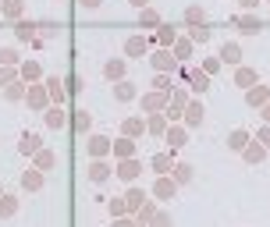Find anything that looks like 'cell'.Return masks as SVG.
<instances>
[{
	"label": "cell",
	"mask_w": 270,
	"mask_h": 227,
	"mask_svg": "<svg viewBox=\"0 0 270 227\" xmlns=\"http://www.w3.org/2000/svg\"><path fill=\"white\" fill-rule=\"evenodd\" d=\"M263 146H260V142H253V146H245V160H249V163H256V160H263Z\"/></svg>",
	"instance_id": "15"
},
{
	"label": "cell",
	"mask_w": 270,
	"mask_h": 227,
	"mask_svg": "<svg viewBox=\"0 0 270 227\" xmlns=\"http://www.w3.org/2000/svg\"><path fill=\"white\" fill-rule=\"evenodd\" d=\"M189 50H192V43H189V39H178V43H174V61H185Z\"/></svg>",
	"instance_id": "16"
},
{
	"label": "cell",
	"mask_w": 270,
	"mask_h": 227,
	"mask_svg": "<svg viewBox=\"0 0 270 227\" xmlns=\"http://www.w3.org/2000/svg\"><path fill=\"white\" fill-rule=\"evenodd\" d=\"M238 61H242L238 43H224V46H220V64H238Z\"/></svg>",
	"instance_id": "2"
},
{
	"label": "cell",
	"mask_w": 270,
	"mask_h": 227,
	"mask_svg": "<svg viewBox=\"0 0 270 227\" xmlns=\"http://www.w3.org/2000/svg\"><path fill=\"white\" fill-rule=\"evenodd\" d=\"M192 85H196V92H202V89H206V85H210V75H206V71H196V75H192Z\"/></svg>",
	"instance_id": "23"
},
{
	"label": "cell",
	"mask_w": 270,
	"mask_h": 227,
	"mask_svg": "<svg viewBox=\"0 0 270 227\" xmlns=\"http://www.w3.org/2000/svg\"><path fill=\"white\" fill-rule=\"evenodd\" d=\"M50 96L61 99V82H57V78H50Z\"/></svg>",
	"instance_id": "41"
},
{
	"label": "cell",
	"mask_w": 270,
	"mask_h": 227,
	"mask_svg": "<svg viewBox=\"0 0 270 227\" xmlns=\"http://www.w3.org/2000/svg\"><path fill=\"white\" fill-rule=\"evenodd\" d=\"M167 167H171V156H156V160H153V170H160V174H164Z\"/></svg>",
	"instance_id": "32"
},
{
	"label": "cell",
	"mask_w": 270,
	"mask_h": 227,
	"mask_svg": "<svg viewBox=\"0 0 270 227\" xmlns=\"http://www.w3.org/2000/svg\"><path fill=\"white\" fill-rule=\"evenodd\" d=\"M142 107L146 110H156V107H164V96H142Z\"/></svg>",
	"instance_id": "26"
},
{
	"label": "cell",
	"mask_w": 270,
	"mask_h": 227,
	"mask_svg": "<svg viewBox=\"0 0 270 227\" xmlns=\"http://www.w3.org/2000/svg\"><path fill=\"white\" fill-rule=\"evenodd\" d=\"M125 210H128V206H125V199H110V213H114V217H121Z\"/></svg>",
	"instance_id": "33"
},
{
	"label": "cell",
	"mask_w": 270,
	"mask_h": 227,
	"mask_svg": "<svg viewBox=\"0 0 270 227\" xmlns=\"http://www.w3.org/2000/svg\"><path fill=\"white\" fill-rule=\"evenodd\" d=\"M29 103H32V107H47V96H43V89H36V85H32V89H29Z\"/></svg>",
	"instance_id": "22"
},
{
	"label": "cell",
	"mask_w": 270,
	"mask_h": 227,
	"mask_svg": "<svg viewBox=\"0 0 270 227\" xmlns=\"http://www.w3.org/2000/svg\"><path fill=\"white\" fill-rule=\"evenodd\" d=\"M103 75L110 78V82H121V78H125V61H107Z\"/></svg>",
	"instance_id": "3"
},
{
	"label": "cell",
	"mask_w": 270,
	"mask_h": 227,
	"mask_svg": "<svg viewBox=\"0 0 270 227\" xmlns=\"http://www.w3.org/2000/svg\"><path fill=\"white\" fill-rule=\"evenodd\" d=\"M217 68H220V61H202V71H206V75H213Z\"/></svg>",
	"instance_id": "40"
},
{
	"label": "cell",
	"mask_w": 270,
	"mask_h": 227,
	"mask_svg": "<svg viewBox=\"0 0 270 227\" xmlns=\"http://www.w3.org/2000/svg\"><path fill=\"white\" fill-rule=\"evenodd\" d=\"M242 4H245V7H253V4H256V0H242Z\"/></svg>",
	"instance_id": "45"
},
{
	"label": "cell",
	"mask_w": 270,
	"mask_h": 227,
	"mask_svg": "<svg viewBox=\"0 0 270 227\" xmlns=\"http://www.w3.org/2000/svg\"><path fill=\"white\" fill-rule=\"evenodd\" d=\"M25 188H32V192L43 188V174H39V170H29V174H25Z\"/></svg>",
	"instance_id": "19"
},
{
	"label": "cell",
	"mask_w": 270,
	"mask_h": 227,
	"mask_svg": "<svg viewBox=\"0 0 270 227\" xmlns=\"http://www.w3.org/2000/svg\"><path fill=\"white\" fill-rule=\"evenodd\" d=\"M156 195H160V199H171V195H174V178H160V181H156Z\"/></svg>",
	"instance_id": "8"
},
{
	"label": "cell",
	"mask_w": 270,
	"mask_h": 227,
	"mask_svg": "<svg viewBox=\"0 0 270 227\" xmlns=\"http://www.w3.org/2000/svg\"><path fill=\"white\" fill-rule=\"evenodd\" d=\"M114 153H118V156H125V160H128V156H132V153H135L132 139H121V142H114Z\"/></svg>",
	"instance_id": "20"
},
{
	"label": "cell",
	"mask_w": 270,
	"mask_h": 227,
	"mask_svg": "<svg viewBox=\"0 0 270 227\" xmlns=\"http://www.w3.org/2000/svg\"><path fill=\"white\" fill-rule=\"evenodd\" d=\"M160 39H164V43H174V29L164 25V29H160Z\"/></svg>",
	"instance_id": "39"
},
{
	"label": "cell",
	"mask_w": 270,
	"mask_h": 227,
	"mask_svg": "<svg viewBox=\"0 0 270 227\" xmlns=\"http://www.w3.org/2000/svg\"><path fill=\"white\" fill-rule=\"evenodd\" d=\"M135 174H139V163H135V160H125V163L118 167V178H125V181H132Z\"/></svg>",
	"instance_id": "10"
},
{
	"label": "cell",
	"mask_w": 270,
	"mask_h": 227,
	"mask_svg": "<svg viewBox=\"0 0 270 227\" xmlns=\"http://www.w3.org/2000/svg\"><path fill=\"white\" fill-rule=\"evenodd\" d=\"M142 54H146V39H142V36L128 39V57H142Z\"/></svg>",
	"instance_id": "13"
},
{
	"label": "cell",
	"mask_w": 270,
	"mask_h": 227,
	"mask_svg": "<svg viewBox=\"0 0 270 227\" xmlns=\"http://www.w3.org/2000/svg\"><path fill=\"white\" fill-rule=\"evenodd\" d=\"M167 146H171V149L185 146V128H167Z\"/></svg>",
	"instance_id": "6"
},
{
	"label": "cell",
	"mask_w": 270,
	"mask_h": 227,
	"mask_svg": "<svg viewBox=\"0 0 270 227\" xmlns=\"http://www.w3.org/2000/svg\"><path fill=\"white\" fill-rule=\"evenodd\" d=\"M228 146H231V149H245V146H249V132L235 128V132L228 135Z\"/></svg>",
	"instance_id": "5"
},
{
	"label": "cell",
	"mask_w": 270,
	"mask_h": 227,
	"mask_svg": "<svg viewBox=\"0 0 270 227\" xmlns=\"http://www.w3.org/2000/svg\"><path fill=\"white\" fill-rule=\"evenodd\" d=\"M142 199H146V195H142L139 188H132V192L125 195V206H128V210H132V206H142Z\"/></svg>",
	"instance_id": "24"
},
{
	"label": "cell",
	"mask_w": 270,
	"mask_h": 227,
	"mask_svg": "<svg viewBox=\"0 0 270 227\" xmlns=\"http://www.w3.org/2000/svg\"><path fill=\"white\" fill-rule=\"evenodd\" d=\"M139 21H142V25H160V14H156V11H149V7H142Z\"/></svg>",
	"instance_id": "21"
},
{
	"label": "cell",
	"mask_w": 270,
	"mask_h": 227,
	"mask_svg": "<svg viewBox=\"0 0 270 227\" xmlns=\"http://www.w3.org/2000/svg\"><path fill=\"white\" fill-rule=\"evenodd\" d=\"M153 220V227H171V217L167 213H160V217H149Z\"/></svg>",
	"instance_id": "36"
},
{
	"label": "cell",
	"mask_w": 270,
	"mask_h": 227,
	"mask_svg": "<svg viewBox=\"0 0 270 227\" xmlns=\"http://www.w3.org/2000/svg\"><path fill=\"white\" fill-rule=\"evenodd\" d=\"M235 85H242V89L256 85V71H253V68H238V71H235Z\"/></svg>",
	"instance_id": "4"
},
{
	"label": "cell",
	"mask_w": 270,
	"mask_h": 227,
	"mask_svg": "<svg viewBox=\"0 0 270 227\" xmlns=\"http://www.w3.org/2000/svg\"><path fill=\"white\" fill-rule=\"evenodd\" d=\"M182 110H185V92H174V99H171V110H167V114H171V117H178Z\"/></svg>",
	"instance_id": "18"
},
{
	"label": "cell",
	"mask_w": 270,
	"mask_h": 227,
	"mask_svg": "<svg viewBox=\"0 0 270 227\" xmlns=\"http://www.w3.org/2000/svg\"><path fill=\"white\" fill-rule=\"evenodd\" d=\"M185 181H192V167L189 163H178L174 167V185H185Z\"/></svg>",
	"instance_id": "11"
},
{
	"label": "cell",
	"mask_w": 270,
	"mask_h": 227,
	"mask_svg": "<svg viewBox=\"0 0 270 227\" xmlns=\"http://www.w3.org/2000/svg\"><path fill=\"white\" fill-rule=\"evenodd\" d=\"M125 132H128V135H139V132H142V124H139V121H128V124H125Z\"/></svg>",
	"instance_id": "42"
},
{
	"label": "cell",
	"mask_w": 270,
	"mask_h": 227,
	"mask_svg": "<svg viewBox=\"0 0 270 227\" xmlns=\"http://www.w3.org/2000/svg\"><path fill=\"white\" fill-rule=\"evenodd\" d=\"M149 132H167L164 128V117H149Z\"/></svg>",
	"instance_id": "37"
},
{
	"label": "cell",
	"mask_w": 270,
	"mask_h": 227,
	"mask_svg": "<svg viewBox=\"0 0 270 227\" xmlns=\"http://www.w3.org/2000/svg\"><path fill=\"white\" fill-rule=\"evenodd\" d=\"M14 210H18V199H14V195H4V199H0V217H11Z\"/></svg>",
	"instance_id": "14"
},
{
	"label": "cell",
	"mask_w": 270,
	"mask_h": 227,
	"mask_svg": "<svg viewBox=\"0 0 270 227\" xmlns=\"http://www.w3.org/2000/svg\"><path fill=\"white\" fill-rule=\"evenodd\" d=\"M4 14L18 18V14H21V0H7V4H4Z\"/></svg>",
	"instance_id": "25"
},
{
	"label": "cell",
	"mask_w": 270,
	"mask_h": 227,
	"mask_svg": "<svg viewBox=\"0 0 270 227\" xmlns=\"http://www.w3.org/2000/svg\"><path fill=\"white\" fill-rule=\"evenodd\" d=\"M263 117H267V121H270V107H267V110H263Z\"/></svg>",
	"instance_id": "46"
},
{
	"label": "cell",
	"mask_w": 270,
	"mask_h": 227,
	"mask_svg": "<svg viewBox=\"0 0 270 227\" xmlns=\"http://www.w3.org/2000/svg\"><path fill=\"white\" fill-rule=\"evenodd\" d=\"M89 178H93V181H107V178H110V167H107V163H100V160H96V163H93V167H89Z\"/></svg>",
	"instance_id": "7"
},
{
	"label": "cell",
	"mask_w": 270,
	"mask_h": 227,
	"mask_svg": "<svg viewBox=\"0 0 270 227\" xmlns=\"http://www.w3.org/2000/svg\"><path fill=\"white\" fill-rule=\"evenodd\" d=\"M78 4H82V7H89V11H96V7H100L103 0H78Z\"/></svg>",
	"instance_id": "43"
},
{
	"label": "cell",
	"mask_w": 270,
	"mask_h": 227,
	"mask_svg": "<svg viewBox=\"0 0 270 227\" xmlns=\"http://www.w3.org/2000/svg\"><path fill=\"white\" fill-rule=\"evenodd\" d=\"M107 146H110V142H107L103 135H93V139H89V153H93V156H103Z\"/></svg>",
	"instance_id": "9"
},
{
	"label": "cell",
	"mask_w": 270,
	"mask_h": 227,
	"mask_svg": "<svg viewBox=\"0 0 270 227\" xmlns=\"http://www.w3.org/2000/svg\"><path fill=\"white\" fill-rule=\"evenodd\" d=\"M245 99H249V107H263L270 99V89L267 85H249V96H245Z\"/></svg>",
	"instance_id": "1"
},
{
	"label": "cell",
	"mask_w": 270,
	"mask_h": 227,
	"mask_svg": "<svg viewBox=\"0 0 270 227\" xmlns=\"http://www.w3.org/2000/svg\"><path fill=\"white\" fill-rule=\"evenodd\" d=\"M47 124H50V128H61V124H64V114H61V110H50Z\"/></svg>",
	"instance_id": "29"
},
{
	"label": "cell",
	"mask_w": 270,
	"mask_h": 227,
	"mask_svg": "<svg viewBox=\"0 0 270 227\" xmlns=\"http://www.w3.org/2000/svg\"><path fill=\"white\" fill-rule=\"evenodd\" d=\"M238 29H245V32H256V29H260V21H256V18H242V21H238Z\"/></svg>",
	"instance_id": "31"
},
{
	"label": "cell",
	"mask_w": 270,
	"mask_h": 227,
	"mask_svg": "<svg viewBox=\"0 0 270 227\" xmlns=\"http://www.w3.org/2000/svg\"><path fill=\"white\" fill-rule=\"evenodd\" d=\"M114 96H118V99H132V96H135L132 82H125V78H121V82H118V85H114Z\"/></svg>",
	"instance_id": "12"
},
{
	"label": "cell",
	"mask_w": 270,
	"mask_h": 227,
	"mask_svg": "<svg viewBox=\"0 0 270 227\" xmlns=\"http://www.w3.org/2000/svg\"><path fill=\"white\" fill-rule=\"evenodd\" d=\"M256 142H260L263 149H270V128H260V135H256Z\"/></svg>",
	"instance_id": "34"
},
{
	"label": "cell",
	"mask_w": 270,
	"mask_h": 227,
	"mask_svg": "<svg viewBox=\"0 0 270 227\" xmlns=\"http://www.w3.org/2000/svg\"><path fill=\"white\" fill-rule=\"evenodd\" d=\"M39 149V139L36 135H25V142H21V153H36Z\"/></svg>",
	"instance_id": "28"
},
{
	"label": "cell",
	"mask_w": 270,
	"mask_h": 227,
	"mask_svg": "<svg viewBox=\"0 0 270 227\" xmlns=\"http://www.w3.org/2000/svg\"><path fill=\"white\" fill-rule=\"evenodd\" d=\"M132 4H135V7H146V4H149V0H132Z\"/></svg>",
	"instance_id": "44"
},
{
	"label": "cell",
	"mask_w": 270,
	"mask_h": 227,
	"mask_svg": "<svg viewBox=\"0 0 270 227\" xmlns=\"http://www.w3.org/2000/svg\"><path fill=\"white\" fill-rule=\"evenodd\" d=\"M185 117H189V124H199V117H202V107H199V103H192Z\"/></svg>",
	"instance_id": "27"
},
{
	"label": "cell",
	"mask_w": 270,
	"mask_h": 227,
	"mask_svg": "<svg viewBox=\"0 0 270 227\" xmlns=\"http://www.w3.org/2000/svg\"><path fill=\"white\" fill-rule=\"evenodd\" d=\"M14 61H18L14 50H0V64H14Z\"/></svg>",
	"instance_id": "35"
},
{
	"label": "cell",
	"mask_w": 270,
	"mask_h": 227,
	"mask_svg": "<svg viewBox=\"0 0 270 227\" xmlns=\"http://www.w3.org/2000/svg\"><path fill=\"white\" fill-rule=\"evenodd\" d=\"M185 18H189V21H202V11H199V7H189Z\"/></svg>",
	"instance_id": "38"
},
{
	"label": "cell",
	"mask_w": 270,
	"mask_h": 227,
	"mask_svg": "<svg viewBox=\"0 0 270 227\" xmlns=\"http://www.w3.org/2000/svg\"><path fill=\"white\" fill-rule=\"evenodd\" d=\"M75 128H78V132H85V128H89V114H85V110H78V114H75Z\"/></svg>",
	"instance_id": "30"
},
{
	"label": "cell",
	"mask_w": 270,
	"mask_h": 227,
	"mask_svg": "<svg viewBox=\"0 0 270 227\" xmlns=\"http://www.w3.org/2000/svg\"><path fill=\"white\" fill-rule=\"evenodd\" d=\"M153 64H156L160 71H167V68H174V54H156V57H153Z\"/></svg>",
	"instance_id": "17"
}]
</instances>
